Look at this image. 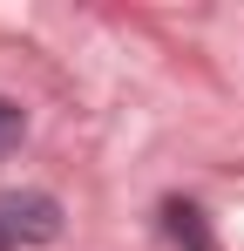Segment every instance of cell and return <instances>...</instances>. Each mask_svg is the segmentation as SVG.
I'll return each instance as SVG.
<instances>
[{
    "label": "cell",
    "mask_w": 244,
    "mask_h": 251,
    "mask_svg": "<svg viewBox=\"0 0 244 251\" xmlns=\"http://www.w3.org/2000/svg\"><path fill=\"white\" fill-rule=\"evenodd\" d=\"M61 238V204L41 190H7L0 197V251H27Z\"/></svg>",
    "instance_id": "obj_1"
},
{
    "label": "cell",
    "mask_w": 244,
    "mask_h": 251,
    "mask_svg": "<svg viewBox=\"0 0 244 251\" xmlns=\"http://www.w3.org/2000/svg\"><path fill=\"white\" fill-rule=\"evenodd\" d=\"M163 224H170V238L183 251H210V238H203V217L190 204H163Z\"/></svg>",
    "instance_id": "obj_2"
},
{
    "label": "cell",
    "mask_w": 244,
    "mask_h": 251,
    "mask_svg": "<svg viewBox=\"0 0 244 251\" xmlns=\"http://www.w3.org/2000/svg\"><path fill=\"white\" fill-rule=\"evenodd\" d=\"M14 143H21V109H14V102H0V156H7Z\"/></svg>",
    "instance_id": "obj_3"
}]
</instances>
